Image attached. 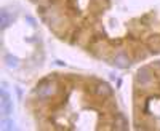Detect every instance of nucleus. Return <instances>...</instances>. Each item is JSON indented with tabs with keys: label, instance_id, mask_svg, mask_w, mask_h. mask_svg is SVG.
I'll return each mask as SVG.
<instances>
[{
	"label": "nucleus",
	"instance_id": "7ed1b4c3",
	"mask_svg": "<svg viewBox=\"0 0 160 131\" xmlns=\"http://www.w3.org/2000/svg\"><path fill=\"white\" fill-rule=\"evenodd\" d=\"M131 126L160 131V56L141 62L133 74Z\"/></svg>",
	"mask_w": 160,
	"mask_h": 131
},
{
	"label": "nucleus",
	"instance_id": "f257e3e1",
	"mask_svg": "<svg viewBox=\"0 0 160 131\" xmlns=\"http://www.w3.org/2000/svg\"><path fill=\"white\" fill-rule=\"evenodd\" d=\"M37 15L61 42L109 66L160 56V0H53Z\"/></svg>",
	"mask_w": 160,
	"mask_h": 131
},
{
	"label": "nucleus",
	"instance_id": "f03ea898",
	"mask_svg": "<svg viewBox=\"0 0 160 131\" xmlns=\"http://www.w3.org/2000/svg\"><path fill=\"white\" fill-rule=\"evenodd\" d=\"M24 109L37 129H127L112 86L96 75L51 72L31 88Z\"/></svg>",
	"mask_w": 160,
	"mask_h": 131
}]
</instances>
